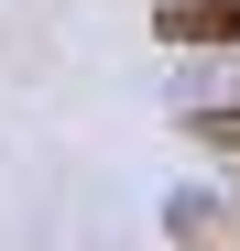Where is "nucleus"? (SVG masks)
<instances>
[{
    "label": "nucleus",
    "mask_w": 240,
    "mask_h": 251,
    "mask_svg": "<svg viewBox=\"0 0 240 251\" xmlns=\"http://www.w3.org/2000/svg\"><path fill=\"white\" fill-rule=\"evenodd\" d=\"M186 131H196V142H208V153H229V164H240V109H196V120H186Z\"/></svg>",
    "instance_id": "2"
},
{
    "label": "nucleus",
    "mask_w": 240,
    "mask_h": 251,
    "mask_svg": "<svg viewBox=\"0 0 240 251\" xmlns=\"http://www.w3.org/2000/svg\"><path fill=\"white\" fill-rule=\"evenodd\" d=\"M164 44L229 55V44H240V0H164Z\"/></svg>",
    "instance_id": "1"
}]
</instances>
